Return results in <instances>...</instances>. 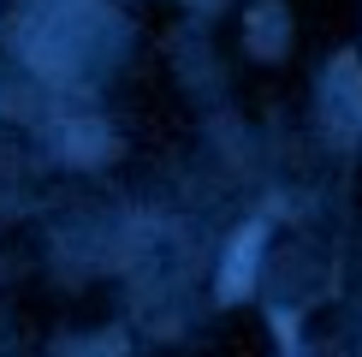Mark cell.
Here are the masks:
<instances>
[{"mask_svg":"<svg viewBox=\"0 0 362 357\" xmlns=\"http://www.w3.org/2000/svg\"><path fill=\"white\" fill-rule=\"evenodd\" d=\"M255 244H262V232H244V238H238V250H232V262H226V280H220V292L226 298H238V292H244L250 286V268H255Z\"/></svg>","mask_w":362,"mask_h":357,"instance_id":"1","label":"cell"}]
</instances>
